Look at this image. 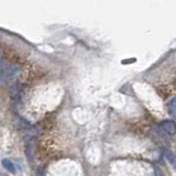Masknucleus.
I'll list each match as a JSON object with an SVG mask.
<instances>
[{"instance_id": "1", "label": "nucleus", "mask_w": 176, "mask_h": 176, "mask_svg": "<svg viewBox=\"0 0 176 176\" xmlns=\"http://www.w3.org/2000/svg\"><path fill=\"white\" fill-rule=\"evenodd\" d=\"M19 72L20 69L17 64L8 63L5 60L0 58V84L7 83L9 79L17 76Z\"/></svg>"}, {"instance_id": "3", "label": "nucleus", "mask_w": 176, "mask_h": 176, "mask_svg": "<svg viewBox=\"0 0 176 176\" xmlns=\"http://www.w3.org/2000/svg\"><path fill=\"white\" fill-rule=\"evenodd\" d=\"M164 155H165L166 160L170 162V164H172L174 169H176V156L169 150H164Z\"/></svg>"}, {"instance_id": "5", "label": "nucleus", "mask_w": 176, "mask_h": 176, "mask_svg": "<svg viewBox=\"0 0 176 176\" xmlns=\"http://www.w3.org/2000/svg\"><path fill=\"white\" fill-rule=\"evenodd\" d=\"M169 108H170V111L172 112V115L176 117V97H174V98H172L171 100H170Z\"/></svg>"}, {"instance_id": "2", "label": "nucleus", "mask_w": 176, "mask_h": 176, "mask_svg": "<svg viewBox=\"0 0 176 176\" xmlns=\"http://www.w3.org/2000/svg\"><path fill=\"white\" fill-rule=\"evenodd\" d=\"M162 128L170 134H175L176 133V123L172 120H164L161 123Z\"/></svg>"}, {"instance_id": "4", "label": "nucleus", "mask_w": 176, "mask_h": 176, "mask_svg": "<svg viewBox=\"0 0 176 176\" xmlns=\"http://www.w3.org/2000/svg\"><path fill=\"white\" fill-rule=\"evenodd\" d=\"M2 165L5 166V169L8 170L10 173H15V166L12 162L9 160V158H5L2 160Z\"/></svg>"}]
</instances>
